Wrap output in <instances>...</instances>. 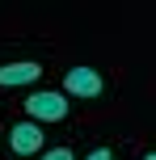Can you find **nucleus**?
<instances>
[{"label":"nucleus","mask_w":156,"mask_h":160,"mask_svg":"<svg viewBox=\"0 0 156 160\" xmlns=\"http://www.w3.org/2000/svg\"><path fill=\"white\" fill-rule=\"evenodd\" d=\"M21 110H25V118H34V122H63L72 105H68V97L59 93V88H34L21 101Z\"/></svg>","instance_id":"nucleus-1"},{"label":"nucleus","mask_w":156,"mask_h":160,"mask_svg":"<svg viewBox=\"0 0 156 160\" xmlns=\"http://www.w3.org/2000/svg\"><path fill=\"white\" fill-rule=\"evenodd\" d=\"M106 93V76L97 68H68L63 72V97H80V101H93V97Z\"/></svg>","instance_id":"nucleus-2"},{"label":"nucleus","mask_w":156,"mask_h":160,"mask_svg":"<svg viewBox=\"0 0 156 160\" xmlns=\"http://www.w3.org/2000/svg\"><path fill=\"white\" fill-rule=\"evenodd\" d=\"M8 148H13V156H38V152H47L42 122H34V118L13 122V127H8Z\"/></svg>","instance_id":"nucleus-3"},{"label":"nucleus","mask_w":156,"mask_h":160,"mask_svg":"<svg viewBox=\"0 0 156 160\" xmlns=\"http://www.w3.org/2000/svg\"><path fill=\"white\" fill-rule=\"evenodd\" d=\"M42 80V63L21 59V63H0V88H21V84H38Z\"/></svg>","instance_id":"nucleus-4"},{"label":"nucleus","mask_w":156,"mask_h":160,"mask_svg":"<svg viewBox=\"0 0 156 160\" xmlns=\"http://www.w3.org/2000/svg\"><path fill=\"white\" fill-rule=\"evenodd\" d=\"M34 160H76V152L72 148H47V152H38Z\"/></svg>","instance_id":"nucleus-5"},{"label":"nucleus","mask_w":156,"mask_h":160,"mask_svg":"<svg viewBox=\"0 0 156 160\" xmlns=\"http://www.w3.org/2000/svg\"><path fill=\"white\" fill-rule=\"evenodd\" d=\"M84 160H114V148H93Z\"/></svg>","instance_id":"nucleus-6"},{"label":"nucleus","mask_w":156,"mask_h":160,"mask_svg":"<svg viewBox=\"0 0 156 160\" xmlns=\"http://www.w3.org/2000/svg\"><path fill=\"white\" fill-rule=\"evenodd\" d=\"M143 160H156V152H148V156H143Z\"/></svg>","instance_id":"nucleus-7"}]
</instances>
